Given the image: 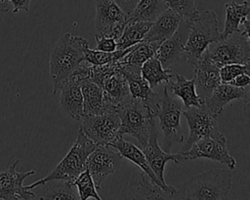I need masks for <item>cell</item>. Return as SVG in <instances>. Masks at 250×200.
<instances>
[{
	"mask_svg": "<svg viewBox=\"0 0 250 200\" xmlns=\"http://www.w3.org/2000/svg\"><path fill=\"white\" fill-rule=\"evenodd\" d=\"M189 31V21L182 19L177 30L166 40L161 42L154 57L162 66L168 68L171 64L184 60V48Z\"/></svg>",
	"mask_w": 250,
	"mask_h": 200,
	"instance_id": "cell-15",
	"label": "cell"
},
{
	"mask_svg": "<svg viewBox=\"0 0 250 200\" xmlns=\"http://www.w3.org/2000/svg\"><path fill=\"white\" fill-rule=\"evenodd\" d=\"M95 39L97 42V50L104 52H113L116 50V41L114 38L97 33Z\"/></svg>",
	"mask_w": 250,
	"mask_h": 200,
	"instance_id": "cell-36",
	"label": "cell"
},
{
	"mask_svg": "<svg viewBox=\"0 0 250 200\" xmlns=\"http://www.w3.org/2000/svg\"><path fill=\"white\" fill-rule=\"evenodd\" d=\"M250 86L235 87L230 84L221 83L218 85L211 95L204 100V107L214 116L218 117L225 105L234 100H242L244 101L245 110L249 104Z\"/></svg>",
	"mask_w": 250,
	"mask_h": 200,
	"instance_id": "cell-16",
	"label": "cell"
},
{
	"mask_svg": "<svg viewBox=\"0 0 250 200\" xmlns=\"http://www.w3.org/2000/svg\"><path fill=\"white\" fill-rule=\"evenodd\" d=\"M74 187L72 182L63 180L62 183L49 188L40 196H36V198L48 200H77L79 199V195L75 192Z\"/></svg>",
	"mask_w": 250,
	"mask_h": 200,
	"instance_id": "cell-33",
	"label": "cell"
},
{
	"mask_svg": "<svg viewBox=\"0 0 250 200\" xmlns=\"http://www.w3.org/2000/svg\"><path fill=\"white\" fill-rule=\"evenodd\" d=\"M143 152L146 158V161L154 173V175L157 177V179L160 180V182L164 185H167L165 180H164V170L165 165L168 161H173L175 163H180V161L183 160L181 154L179 152L172 154L170 152H166L163 150L159 144L157 140V131L156 128H153L150 132L147 143L143 147Z\"/></svg>",
	"mask_w": 250,
	"mask_h": 200,
	"instance_id": "cell-17",
	"label": "cell"
},
{
	"mask_svg": "<svg viewBox=\"0 0 250 200\" xmlns=\"http://www.w3.org/2000/svg\"><path fill=\"white\" fill-rule=\"evenodd\" d=\"M81 120V130L97 145H108L117 138L122 137L119 134L120 119L114 110L86 115Z\"/></svg>",
	"mask_w": 250,
	"mask_h": 200,
	"instance_id": "cell-8",
	"label": "cell"
},
{
	"mask_svg": "<svg viewBox=\"0 0 250 200\" xmlns=\"http://www.w3.org/2000/svg\"><path fill=\"white\" fill-rule=\"evenodd\" d=\"M188 126V138L180 151L188 150L194 142L206 138L217 136L221 132L217 124V117L209 112L204 105L200 107L190 106L182 110Z\"/></svg>",
	"mask_w": 250,
	"mask_h": 200,
	"instance_id": "cell-11",
	"label": "cell"
},
{
	"mask_svg": "<svg viewBox=\"0 0 250 200\" xmlns=\"http://www.w3.org/2000/svg\"><path fill=\"white\" fill-rule=\"evenodd\" d=\"M96 146L97 144L83 133L81 128H79L76 140L72 146L54 170L45 178L25 185V187L27 189H34L52 180H65L72 182L86 169V160Z\"/></svg>",
	"mask_w": 250,
	"mask_h": 200,
	"instance_id": "cell-3",
	"label": "cell"
},
{
	"mask_svg": "<svg viewBox=\"0 0 250 200\" xmlns=\"http://www.w3.org/2000/svg\"><path fill=\"white\" fill-rule=\"evenodd\" d=\"M12 5V12L18 13L20 11L28 12L29 11V5L32 0H9Z\"/></svg>",
	"mask_w": 250,
	"mask_h": 200,
	"instance_id": "cell-37",
	"label": "cell"
},
{
	"mask_svg": "<svg viewBox=\"0 0 250 200\" xmlns=\"http://www.w3.org/2000/svg\"><path fill=\"white\" fill-rule=\"evenodd\" d=\"M137 178L133 180V185L131 189L134 192H130L129 197L133 199H176L177 188L172 186L169 189H165L162 186L156 184L145 172L136 174Z\"/></svg>",
	"mask_w": 250,
	"mask_h": 200,
	"instance_id": "cell-20",
	"label": "cell"
},
{
	"mask_svg": "<svg viewBox=\"0 0 250 200\" xmlns=\"http://www.w3.org/2000/svg\"><path fill=\"white\" fill-rule=\"evenodd\" d=\"M115 3L127 14L129 15L131 11L134 9L139 0H114Z\"/></svg>",
	"mask_w": 250,
	"mask_h": 200,
	"instance_id": "cell-39",
	"label": "cell"
},
{
	"mask_svg": "<svg viewBox=\"0 0 250 200\" xmlns=\"http://www.w3.org/2000/svg\"><path fill=\"white\" fill-rule=\"evenodd\" d=\"M220 72V79L221 83L228 84L231 81L235 76L241 73H250V64H238V63H231L226 64L219 68Z\"/></svg>",
	"mask_w": 250,
	"mask_h": 200,
	"instance_id": "cell-35",
	"label": "cell"
},
{
	"mask_svg": "<svg viewBox=\"0 0 250 200\" xmlns=\"http://www.w3.org/2000/svg\"><path fill=\"white\" fill-rule=\"evenodd\" d=\"M151 22L129 20L122 34L116 40V50L127 49L143 41L146 33L149 29Z\"/></svg>",
	"mask_w": 250,
	"mask_h": 200,
	"instance_id": "cell-27",
	"label": "cell"
},
{
	"mask_svg": "<svg viewBox=\"0 0 250 200\" xmlns=\"http://www.w3.org/2000/svg\"><path fill=\"white\" fill-rule=\"evenodd\" d=\"M141 74L147 81L149 87L153 90L160 83H167L170 79L174 77L172 69L163 67L159 60L155 57L148 59L142 64Z\"/></svg>",
	"mask_w": 250,
	"mask_h": 200,
	"instance_id": "cell-28",
	"label": "cell"
},
{
	"mask_svg": "<svg viewBox=\"0 0 250 200\" xmlns=\"http://www.w3.org/2000/svg\"><path fill=\"white\" fill-rule=\"evenodd\" d=\"M108 146H110L112 148H115L123 158H126L129 161H131L132 163H134L135 165H137L156 184L162 186L165 189H169V188L172 187V185H168V184L164 185L160 182V180L157 179V177L154 175V173L150 169L143 150L141 148H139L138 146H136L134 143H132L128 140H125L123 139V136L117 138L114 141L110 142L108 144Z\"/></svg>",
	"mask_w": 250,
	"mask_h": 200,
	"instance_id": "cell-23",
	"label": "cell"
},
{
	"mask_svg": "<svg viewBox=\"0 0 250 200\" xmlns=\"http://www.w3.org/2000/svg\"><path fill=\"white\" fill-rule=\"evenodd\" d=\"M128 20V15L114 0H96L95 27L98 34L112 37L116 41Z\"/></svg>",
	"mask_w": 250,
	"mask_h": 200,
	"instance_id": "cell-10",
	"label": "cell"
},
{
	"mask_svg": "<svg viewBox=\"0 0 250 200\" xmlns=\"http://www.w3.org/2000/svg\"><path fill=\"white\" fill-rule=\"evenodd\" d=\"M217 15L214 11L198 12L189 21V31L184 48V60L194 66L209 44L220 40Z\"/></svg>",
	"mask_w": 250,
	"mask_h": 200,
	"instance_id": "cell-6",
	"label": "cell"
},
{
	"mask_svg": "<svg viewBox=\"0 0 250 200\" xmlns=\"http://www.w3.org/2000/svg\"><path fill=\"white\" fill-rule=\"evenodd\" d=\"M120 71L127 81L131 97L144 101L155 115L159 107L160 98L158 94L149 87L147 81L142 76L141 67L122 63Z\"/></svg>",
	"mask_w": 250,
	"mask_h": 200,
	"instance_id": "cell-14",
	"label": "cell"
},
{
	"mask_svg": "<svg viewBox=\"0 0 250 200\" xmlns=\"http://www.w3.org/2000/svg\"><path fill=\"white\" fill-rule=\"evenodd\" d=\"M161 42H145L135 44L132 51H130L125 57H123L119 61L125 64H132L135 66H142V64L148 59L154 57L156 50L158 49Z\"/></svg>",
	"mask_w": 250,
	"mask_h": 200,
	"instance_id": "cell-30",
	"label": "cell"
},
{
	"mask_svg": "<svg viewBox=\"0 0 250 200\" xmlns=\"http://www.w3.org/2000/svg\"><path fill=\"white\" fill-rule=\"evenodd\" d=\"M183 160H195L206 158L227 165L232 170L236 166V160L229 154L227 138L220 133L217 136L203 138L194 142L188 150L179 151Z\"/></svg>",
	"mask_w": 250,
	"mask_h": 200,
	"instance_id": "cell-9",
	"label": "cell"
},
{
	"mask_svg": "<svg viewBox=\"0 0 250 200\" xmlns=\"http://www.w3.org/2000/svg\"><path fill=\"white\" fill-rule=\"evenodd\" d=\"M60 103L62 109L73 119L79 121L83 118V97L80 81L73 75L62 84L60 88Z\"/></svg>",
	"mask_w": 250,
	"mask_h": 200,
	"instance_id": "cell-19",
	"label": "cell"
},
{
	"mask_svg": "<svg viewBox=\"0 0 250 200\" xmlns=\"http://www.w3.org/2000/svg\"><path fill=\"white\" fill-rule=\"evenodd\" d=\"M166 9L164 0H139L128 17L132 20L152 22Z\"/></svg>",
	"mask_w": 250,
	"mask_h": 200,
	"instance_id": "cell-29",
	"label": "cell"
},
{
	"mask_svg": "<svg viewBox=\"0 0 250 200\" xmlns=\"http://www.w3.org/2000/svg\"><path fill=\"white\" fill-rule=\"evenodd\" d=\"M194 67V86L198 97L204 101L213 90L221 84L219 68L216 64L201 57Z\"/></svg>",
	"mask_w": 250,
	"mask_h": 200,
	"instance_id": "cell-18",
	"label": "cell"
},
{
	"mask_svg": "<svg viewBox=\"0 0 250 200\" xmlns=\"http://www.w3.org/2000/svg\"><path fill=\"white\" fill-rule=\"evenodd\" d=\"M228 84H230L235 87H246L250 85V77L247 73H241L237 76H235L231 81H229Z\"/></svg>",
	"mask_w": 250,
	"mask_h": 200,
	"instance_id": "cell-38",
	"label": "cell"
},
{
	"mask_svg": "<svg viewBox=\"0 0 250 200\" xmlns=\"http://www.w3.org/2000/svg\"><path fill=\"white\" fill-rule=\"evenodd\" d=\"M174 77L176 78V81L170 79L165 86L173 93V95L179 97L183 100L186 108L190 106L200 107L204 104V101L196 94L193 77L188 80L179 73H175Z\"/></svg>",
	"mask_w": 250,
	"mask_h": 200,
	"instance_id": "cell-24",
	"label": "cell"
},
{
	"mask_svg": "<svg viewBox=\"0 0 250 200\" xmlns=\"http://www.w3.org/2000/svg\"><path fill=\"white\" fill-rule=\"evenodd\" d=\"M232 174L229 170L211 169L188 179L177 189L176 199L224 200L231 188Z\"/></svg>",
	"mask_w": 250,
	"mask_h": 200,
	"instance_id": "cell-2",
	"label": "cell"
},
{
	"mask_svg": "<svg viewBox=\"0 0 250 200\" xmlns=\"http://www.w3.org/2000/svg\"><path fill=\"white\" fill-rule=\"evenodd\" d=\"M88 46L86 39L71 33H64L53 46L49 56V71L54 95L84 60V51Z\"/></svg>",
	"mask_w": 250,
	"mask_h": 200,
	"instance_id": "cell-1",
	"label": "cell"
},
{
	"mask_svg": "<svg viewBox=\"0 0 250 200\" xmlns=\"http://www.w3.org/2000/svg\"><path fill=\"white\" fill-rule=\"evenodd\" d=\"M12 11V5L9 0H0V13H7Z\"/></svg>",
	"mask_w": 250,
	"mask_h": 200,
	"instance_id": "cell-40",
	"label": "cell"
},
{
	"mask_svg": "<svg viewBox=\"0 0 250 200\" xmlns=\"http://www.w3.org/2000/svg\"><path fill=\"white\" fill-rule=\"evenodd\" d=\"M242 25L244 26L242 32L231 33L209 44L201 57L218 67L231 63L250 64L249 20L246 19Z\"/></svg>",
	"mask_w": 250,
	"mask_h": 200,
	"instance_id": "cell-4",
	"label": "cell"
},
{
	"mask_svg": "<svg viewBox=\"0 0 250 200\" xmlns=\"http://www.w3.org/2000/svg\"><path fill=\"white\" fill-rule=\"evenodd\" d=\"M120 119L119 134L137 139L142 148L147 143L150 132L155 128V115L141 100L130 98L114 108Z\"/></svg>",
	"mask_w": 250,
	"mask_h": 200,
	"instance_id": "cell-5",
	"label": "cell"
},
{
	"mask_svg": "<svg viewBox=\"0 0 250 200\" xmlns=\"http://www.w3.org/2000/svg\"><path fill=\"white\" fill-rule=\"evenodd\" d=\"M182 105L170 96L169 90L164 86V95L160 98L159 107L155 117L159 120V127L163 133V150L170 152L174 143H182L185 136L181 127Z\"/></svg>",
	"mask_w": 250,
	"mask_h": 200,
	"instance_id": "cell-7",
	"label": "cell"
},
{
	"mask_svg": "<svg viewBox=\"0 0 250 200\" xmlns=\"http://www.w3.org/2000/svg\"><path fill=\"white\" fill-rule=\"evenodd\" d=\"M122 162L123 157L118 151H112L108 145H97L86 160V169L89 171L96 188H100L103 180L113 174Z\"/></svg>",
	"mask_w": 250,
	"mask_h": 200,
	"instance_id": "cell-12",
	"label": "cell"
},
{
	"mask_svg": "<svg viewBox=\"0 0 250 200\" xmlns=\"http://www.w3.org/2000/svg\"><path fill=\"white\" fill-rule=\"evenodd\" d=\"M134 46L135 45L127 49L115 50L113 52H104L97 49L91 50L88 46L85 48V51H84V60L93 65H100V64L110 62V61H117L121 60L123 57H125L130 51H132Z\"/></svg>",
	"mask_w": 250,
	"mask_h": 200,
	"instance_id": "cell-31",
	"label": "cell"
},
{
	"mask_svg": "<svg viewBox=\"0 0 250 200\" xmlns=\"http://www.w3.org/2000/svg\"><path fill=\"white\" fill-rule=\"evenodd\" d=\"M81 92L83 97V113L93 115L102 113L106 109L103 97V89L95 83L90 77L80 81Z\"/></svg>",
	"mask_w": 250,
	"mask_h": 200,
	"instance_id": "cell-25",
	"label": "cell"
},
{
	"mask_svg": "<svg viewBox=\"0 0 250 200\" xmlns=\"http://www.w3.org/2000/svg\"><path fill=\"white\" fill-rule=\"evenodd\" d=\"M16 160L5 170L0 171V199L4 200H31L36 199V194L32 189H27L23 185V180L35 174L34 170L27 172H18Z\"/></svg>",
	"mask_w": 250,
	"mask_h": 200,
	"instance_id": "cell-13",
	"label": "cell"
},
{
	"mask_svg": "<svg viewBox=\"0 0 250 200\" xmlns=\"http://www.w3.org/2000/svg\"><path fill=\"white\" fill-rule=\"evenodd\" d=\"M168 9L178 13L183 19L190 21L198 15L194 0H164Z\"/></svg>",
	"mask_w": 250,
	"mask_h": 200,
	"instance_id": "cell-34",
	"label": "cell"
},
{
	"mask_svg": "<svg viewBox=\"0 0 250 200\" xmlns=\"http://www.w3.org/2000/svg\"><path fill=\"white\" fill-rule=\"evenodd\" d=\"M182 19L183 18L175 11L166 9L151 22L143 41L163 42L177 30Z\"/></svg>",
	"mask_w": 250,
	"mask_h": 200,
	"instance_id": "cell-22",
	"label": "cell"
},
{
	"mask_svg": "<svg viewBox=\"0 0 250 200\" xmlns=\"http://www.w3.org/2000/svg\"><path fill=\"white\" fill-rule=\"evenodd\" d=\"M226 8V20L224 30L221 33V37L225 38L228 35L239 32V25L248 19L250 14V6L247 0L238 4L234 1H230L225 5Z\"/></svg>",
	"mask_w": 250,
	"mask_h": 200,
	"instance_id": "cell-26",
	"label": "cell"
},
{
	"mask_svg": "<svg viewBox=\"0 0 250 200\" xmlns=\"http://www.w3.org/2000/svg\"><path fill=\"white\" fill-rule=\"evenodd\" d=\"M102 89L104 105L107 110H114L117 105L132 98L127 81L120 70L107 77L104 81Z\"/></svg>",
	"mask_w": 250,
	"mask_h": 200,
	"instance_id": "cell-21",
	"label": "cell"
},
{
	"mask_svg": "<svg viewBox=\"0 0 250 200\" xmlns=\"http://www.w3.org/2000/svg\"><path fill=\"white\" fill-rule=\"evenodd\" d=\"M72 184L77 188L80 200H87L94 198L101 200L102 197L98 194L94 180L87 169H85L73 181Z\"/></svg>",
	"mask_w": 250,
	"mask_h": 200,
	"instance_id": "cell-32",
	"label": "cell"
}]
</instances>
